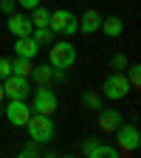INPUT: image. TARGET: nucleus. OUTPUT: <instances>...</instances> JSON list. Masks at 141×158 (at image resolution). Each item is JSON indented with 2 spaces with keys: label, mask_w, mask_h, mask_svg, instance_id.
Masks as SVG:
<instances>
[{
  "label": "nucleus",
  "mask_w": 141,
  "mask_h": 158,
  "mask_svg": "<svg viewBox=\"0 0 141 158\" xmlns=\"http://www.w3.org/2000/svg\"><path fill=\"white\" fill-rule=\"evenodd\" d=\"M28 135H31V141H37V144H45V141H51L54 138V133H56V127H54V118L51 116H43V113H34L31 118H28Z\"/></svg>",
  "instance_id": "nucleus-1"
},
{
  "label": "nucleus",
  "mask_w": 141,
  "mask_h": 158,
  "mask_svg": "<svg viewBox=\"0 0 141 158\" xmlns=\"http://www.w3.org/2000/svg\"><path fill=\"white\" fill-rule=\"evenodd\" d=\"M116 141H118V155H133V152H138V147H141V135H138V127L135 124H118L116 127Z\"/></svg>",
  "instance_id": "nucleus-2"
},
{
  "label": "nucleus",
  "mask_w": 141,
  "mask_h": 158,
  "mask_svg": "<svg viewBox=\"0 0 141 158\" xmlns=\"http://www.w3.org/2000/svg\"><path fill=\"white\" fill-rule=\"evenodd\" d=\"M48 28H51L54 34L71 37V34L79 31V20H76V14L68 11V9H56V11H51V17H48Z\"/></svg>",
  "instance_id": "nucleus-3"
},
{
  "label": "nucleus",
  "mask_w": 141,
  "mask_h": 158,
  "mask_svg": "<svg viewBox=\"0 0 141 158\" xmlns=\"http://www.w3.org/2000/svg\"><path fill=\"white\" fill-rule=\"evenodd\" d=\"M76 62V48L71 43H51V51H48V65L54 71H65Z\"/></svg>",
  "instance_id": "nucleus-4"
},
{
  "label": "nucleus",
  "mask_w": 141,
  "mask_h": 158,
  "mask_svg": "<svg viewBox=\"0 0 141 158\" xmlns=\"http://www.w3.org/2000/svg\"><path fill=\"white\" fill-rule=\"evenodd\" d=\"M34 93V113H43V116H54L56 113V90L51 85H39Z\"/></svg>",
  "instance_id": "nucleus-5"
},
{
  "label": "nucleus",
  "mask_w": 141,
  "mask_h": 158,
  "mask_svg": "<svg viewBox=\"0 0 141 158\" xmlns=\"http://www.w3.org/2000/svg\"><path fill=\"white\" fill-rule=\"evenodd\" d=\"M130 90H133V88H130L127 76H124L122 71H116V73H110V76L105 79V96H107V99H113V102H118V99H124V96H127Z\"/></svg>",
  "instance_id": "nucleus-6"
},
{
  "label": "nucleus",
  "mask_w": 141,
  "mask_h": 158,
  "mask_svg": "<svg viewBox=\"0 0 141 158\" xmlns=\"http://www.w3.org/2000/svg\"><path fill=\"white\" fill-rule=\"evenodd\" d=\"M3 93L9 99H28L31 96V82L26 76H17V73H9L3 79Z\"/></svg>",
  "instance_id": "nucleus-7"
},
{
  "label": "nucleus",
  "mask_w": 141,
  "mask_h": 158,
  "mask_svg": "<svg viewBox=\"0 0 141 158\" xmlns=\"http://www.w3.org/2000/svg\"><path fill=\"white\" fill-rule=\"evenodd\" d=\"M6 118H9L11 127H26L28 118H31V110L26 105V99H11L9 107H6Z\"/></svg>",
  "instance_id": "nucleus-8"
},
{
  "label": "nucleus",
  "mask_w": 141,
  "mask_h": 158,
  "mask_svg": "<svg viewBox=\"0 0 141 158\" xmlns=\"http://www.w3.org/2000/svg\"><path fill=\"white\" fill-rule=\"evenodd\" d=\"M6 28H9V34H11V37H28V34L34 31L31 20H28L26 14H17V11H11V14H9Z\"/></svg>",
  "instance_id": "nucleus-9"
},
{
  "label": "nucleus",
  "mask_w": 141,
  "mask_h": 158,
  "mask_svg": "<svg viewBox=\"0 0 141 158\" xmlns=\"http://www.w3.org/2000/svg\"><path fill=\"white\" fill-rule=\"evenodd\" d=\"M124 122V116L118 113V110H113V107H107V110H99V127H102V133H116V127Z\"/></svg>",
  "instance_id": "nucleus-10"
},
{
  "label": "nucleus",
  "mask_w": 141,
  "mask_h": 158,
  "mask_svg": "<svg viewBox=\"0 0 141 158\" xmlns=\"http://www.w3.org/2000/svg\"><path fill=\"white\" fill-rule=\"evenodd\" d=\"M37 51H39V45H37V40H34L31 34H28V37H17V43H14V54H17V56L34 59Z\"/></svg>",
  "instance_id": "nucleus-11"
},
{
  "label": "nucleus",
  "mask_w": 141,
  "mask_h": 158,
  "mask_svg": "<svg viewBox=\"0 0 141 158\" xmlns=\"http://www.w3.org/2000/svg\"><path fill=\"white\" fill-rule=\"evenodd\" d=\"M99 31H102L105 37H110V40H118V37L124 34V23H122V17L113 14V17H105V20H102Z\"/></svg>",
  "instance_id": "nucleus-12"
},
{
  "label": "nucleus",
  "mask_w": 141,
  "mask_h": 158,
  "mask_svg": "<svg viewBox=\"0 0 141 158\" xmlns=\"http://www.w3.org/2000/svg\"><path fill=\"white\" fill-rule=\"evenodd\" d=\"M99 26H102V14H99L96 9H88L85 17H82V23H79V31L82 34H96Z\"/></svg>",
  "instance_id": "nucleus-13"
},
{
  "label": "nucleus",
  "mask_w": 141,
  "mask_h": 158,
  "mask_svg": "<svg viewBox=\"0 0 141 158\" xmlns=\"http://www.w3.org/2000/svg\"><path fill=\"white\" fill-rule=\"evenodd\" d=\"M31 71H34V65H31V59H26V56H17L11 62V73H17V76L31 79Z\"/></svg>",
  "instance_id": "nucleus-14"
},
{
  "label": "nucleus",
  "mask_w": 141,
  "mask_h": 158,
  "mask_svg": "<svg viewBox=\"0 0 141 158\" xmlns=\"http://www.w3.org/2000/svg\"><path fill=\"white\" fill-rule=\"evenodd\" d=\"M31 76H34V82H37V85H51V79H54V68H51V65H37V68L31 71Z\"/></svg>",
  "instance_id": "nucleus-15"
},
{
  "label": "nucleus",
  "mask_w": 141,
  "mask_h": 158,
  "mask_svg": "<svg viewBox=\"0 0 141 158\" xmlns=\"http://www.w3.org/2000/svg\"><path fill=\"white\" fill-rule=\"evenodd\" d=\"M31 11H34V14H31L28 20H31V26H34V28H43V26H48V17H51V11H48L45 6H34Z\"/></svg>",
  "instance_id": "nucleus-16"
},
{
  "label": "nucleus",
  "mask_w": 141,
  "mask_h": 158,
  "mask_svg": "<svg viewBox=\"0 0 141 158\" xmlns=\"http://www.w3.org/2000/svg\"><path fill=\"white\" fill-rule=\"evenodd\" d=\"M31 37L37 40V45H51V43H54V31H51L48 26H43V28H34V31H31Z\"/></svg>",
  "instance_id": "nucleus-17"
},
{
  "label": "nucleus",
  "mask_w": 141,
  "mask_h": 158,
  "mask_svg": "<svg viewBox=\"0 0 141 158\" xmlns=\"http://www.w3.org/2000/svg\"><path fill=\"white\" fill-rule=\"evenodd\" d=\"M82 152H85L88 158H99V152H102V144H99V138H85Z\"/></svg>",
  "instance_id": "nucleus-18"
},
{
  "label": "nucleus",
  "mask_w": 141,
  "mask_h": 158,
  "mask_svg": "<svg viewBox=\"0 0 141 158\" xmlns=\"http://www.w3.org/2000/svg\"><path fill=\"white\" fill-rule=\"evenodd\" d=\"M82 102H85V107H93V110L102 107V99H99V93H93V90H85L82 93Z\"/></svg>",
  "instance_id": "nucleus-19"
},
{
  "label": "nucleus",
  "mask_w": 141,
  "mask_h": 158,
  "mask_svg": "<svg viewBox=\"0 0 141 158\" xmlns=\"http://www.w3.org/2000/svg\"><path fill=\"white\" fill-rule=\"evenodd\" d=\"M127 82H130V88H133V90L138 88V82H141V68H138V65H133V68H130V76H127Z\"/></svg>",
  "instance_id": "nucleus-20"
},
{
  "label": "nucleus",
  "mask_w": 141,
  "mask_h": 158,
  "mask_svg": "<svg viewBox=\"0 0 141 158\" xmlns=\"http://www.w3.org/2000/svg\"><path fill=\"white\" fill-rule=\"evenodd\" d=\"M11 73V59H6V56H0V79H6Z\"/></svg>",
  "instance_id": "nucleus-21"
},
{
  "label": "nucleus",
  "mask_w": 141,
  "mask_h": 158,
  "mask_svg": "<svg viewBox=\"0 0 141 158\" xmlns=\"http://www.w3.org/2000/svg\"><path fill=\"white\" fill-rule=\"evenodd\" d=\"M113 68H116V71H124V68H127V56H124V54H116V56H113Z\"/></svg>",
  "instance_id": "nucleus-22"
},
{
  "label": "nucleus",
  "mask_w": 141,
  "mask_h": 158,
  "mask_svg": "<svg viewBox=\"0 0 141 158\" xmlns=\"http://www.w3.org/2000/svg\"><path fill=\"white\" fill-rule=\"evenodd\" d=\"M39 152V147H37V141H31L28 147H23V150H20V155H37Z\"/></svg>",
  "instance_id": "nucleus-23"
},
{
  "label": "nucleus",
  "mask_w": 141,
  "mask_h": 158,
  "mask_svg": "<svg viewBox=\"0 0 141 158\" xmlns=\"http://www.w3.org/2000/svg\"><path fill=\"white\" fill-rule=\"evenodd\" d=\"M0 11L11 14V11H14V3H11V0H0Z\"/></svg>",
  "instance_id": "nucleus-24"
},
{
  "label": "nucleus",
  "mask_w": 141,
  "mask_h": 158,
  "mask_svg": "<svg viewBox=\"0 0 141 158\" xmlns=\"http://www.w3.org/2000/svg\"><path fill=\"white\" fill-rule=\"evenodd\" d=\"M17 3L23 6V9H28V11H31L34 6H39V0H17Z\"/></svg>",
  "instance_id": "nucleus-25"
},
{
  "label": "nucleus",
  "mask_w": 141,
  "mask_h": 158,
  "mask_svg": "<svg viewBox=\"0 0 141 158\" xmlns=\"http://www.w3.org/2000/svg\"><path fill=\"white\" fill-rule=\"evenodd\" d=\"M3 99H6V93H3V82H0V102H3Z\"/></svg>",
  "instance_id": "nucleus-26"
}]
</instances>
